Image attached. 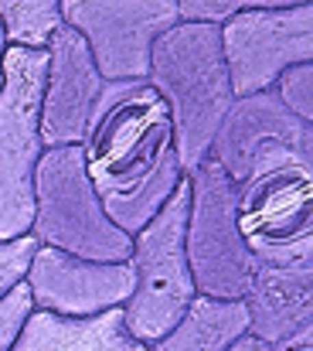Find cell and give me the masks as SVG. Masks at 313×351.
I'll return each mask as SVG.
<instances>
[{"mask_svg":"<svg viewBox=\"0 0 313 351\" xmlns=\"http://www.w3.org/2000/svg\"><path fill=\"white\" fill-rule=\"evenodd\" d=\"M228 351H273V348H269V345H262L259 338H249V335H242V338H238V341H235V345H231Z\"/></svg>","mask_w":313,"mask_h":351,"instance_id":"obj_22","label":"cell"},{"mask_svg":"<svg viewBox=\"0 0 313 351\" xmlns=\"http://www.w3.org/2000/svg\"><path fill=\"white\" fill-rule=\"evenodd\" d=\"M235 222L259 263L313 259V164H286L242 181Z\"/></svg>","mask_w":313,"mask_h":351,"instance_id":"obj_7","label":"cell"},{"mask_svg":"<svg viewBox=\"0 0 313 351\" xmlns=\"http://www.w3.org/2000/svg\"><path fill=\"white\" fill-rule=\"evenodd\" d=\"M300 3L310 0H177V17L201 21V24H225L242 10H276V7H300Z\"/></svg>","mask_w":313,"mask_h":351,"instance_id":"obj_17","label":"cell"},{"mask_svg":"<svg viewBox=\"0 0 313 351\" xmlns=\"http://www.w3.org/2000/svg\"><path fill=\"white\" fill-rule=\"evenodd\" d=\"M218 34L235 99L266 93L286 69L313 58V3L242 10L218 24Z\"/></svg>","mask_w":313,"mask_h":351,"instance_id":"obj_10","label":"cell"},{"mask_svg":"<svg viewBox=\"0 0 313 351\" xmlns=\"http://www.w3.org/2000/svg\"><path fill=\"white\" fill-rule=\"evenodd\" d=\"M3 48H7V38H3V27H0V55H3Z\"/></svg>","mask_w":313,"mask_h":351,"instance_id":"obj_23","label":"cell"},{"mask_svg":"<svg viewBox=\"0 0 313 351\" xmlns=\"http://www.w3.org/2000/svg\"><path fill=\"white\" fill-rule=\"evenodd\" d=\"M38 245L62 249L89 263H126L133 239L116 229L86 174L82 147H48L34 167V222Z\"/></svg>","mask_w":313,"mask_h":351,"instance_id":"obj_4","label":"cell"},{"mask_svg":"<svg viewBox=\"0 0 313 351\" xmlns=\"http://www.w3.org/2000/svg\"><path fill=\"white\" fill-rule=\"evenodd\" d=\"M249 338L276 348L303 331H313V259L273 266L259 263L245 297Z\"/></svg>","mask_w":313,"mask_h":351,"instance_id":"obj_13","label":"cell"},{"mask_svg":"<svg viewBox=\"0 0 313 351\" xmlns=\"http://www.w3.org/2000/svg\"><path fill=\"white\" fill-rule=\"evenodd\" d=\"M188 178L177 184V191L167 198V205L133 235L129 249V269L136 276V287L129 300L123 304V317L129 335L140 345H153L164 338L188 311V304L198 297L188 252H184V229H188Z\"/></svg>","mask_w":313,"mask_h":351,"instance_id":"obj_5","label":"cell"},{"mask_svg":"<svg viewBox=\"0 0 313 351\" xmlns=\"http://www.w3.org/2000/svg\"><path fill=\"white\" fill-rule=\"evenodd\" d=\"M7 351H147L123 317V307H112L92 317H62L48 311H31L21 324V335Z\"/></svg>","mask_w":313,"mask_h":351,"instance_id":"obj_14","label":"cell"},{"mask_svg":"<svg viewBox=\"0 0 313 351\" xmlns=\"http://www.w3.org/2000/svg\"><path fill=\"white\" fill-rule=\"evenodd\" d=\"M273 351H313V331H303V335H297V338L276 345Z\"/></svg>","mask_w":313,"mask_h":351,"instance_id":"obj_21","label":"cell"},{"mask_svg":"<svg viewBox=\"0 0 313 351\" xmlns=\"http://www.w3.org/2000/svg\"><path fill=\"white\" fill-rule=\"evenodd\" d=\"M31 311L34 307H31V293H27L24 280L7 297H0V351H7L14 345V338L21 335V324L27 321Z\"/></svg>","mask_w":313,"mask_h":351,"instance_id":"obj_20","label":"cell"},{"mask_svg":"<svg viewBox=\"0 0 313 351\" xmlns=\"http://www.w3.org/2000/svg\"><path fill=\"white\" fill-rule=\"evenodd\" d=\"M62 0H0V27L7 45L45 48L62 27Z\"/></svg>","mask_w":313,"mask_h":351,"instance_id":"obj_16","label":"cell"},{"mask_svg":"<svg viewBox=\"0 0 313 351\" xmlns=\"http://www.w3.org/2000/svg\"><path fill=\"white\" fill-rule=\"evenodd\" d=\"M147 82L171 110L177 160L188 174L208 157L211 140L235 103L218 24L181 21L164 31L153 41Z\"/></svg>","mask_w":313,"mask_h":351,"instance_id":"obj_2","label":"cell"},{"mask_svg":"<svg viewBox=\"0 0 313 351\" xmlns=\"http://www.w3.org/2000/svg\"><path fill=\"white\" fill-rule=\"evenodd\" d=\"M184 178L191 191L184 252L195 290L198 297L211 300H242L259 269V259L249 252L235 222L238 184H231V178L211 157L191 167Z\"/></svg>","mask_w":313,"mask_h":351,"instance_id":"obj_6","label":"cell"},{"mask_svg":"<svg viewBox=\"0 0 313 351\" xmlns=\"http://www.w3.org/2000/svg\"><path fill=\"white\" fill-rule=\"evenodd\" d=\"M273 93L279 96V103L293 117H300L303 123H313V65L310 62H300V65L286 69L276 79Z\"/></svg>","mask_w":313,"mask_h":351,"instance_id":"obj_18","label":"cell"},{"mask_svg":"<svg viewBox=\"0 0 313 351\" xmlns=\"http://www.w3.org/2000/svg\"><path fill=\"white\" fill-rule=\"evenodd\" d=\"M45 93H41V143L48 147H79L92 113L103 99L105 79L99 75L89 45L68 24H62L45 45Z\"/></svg>","mask_w":313,"mask_h":351,"instance_id":"obj_12","label":"cell"},{"mask_svg":"<svg viewBox=\"0 0 313 351\" xmlns=\"http://www.w3.org/2000/svg\"><path fill=\"white\" fill-rule=\"evenodd\" d=\"M58 10L89 45L105 82L147 79L153 41L181 24L177 0H62Z\"/></svg>","mask_w":313,"mask_h":351,"instance_id":"obj_8","label":"cell"},{"mask_svg":"<svg viewBox=\"0 0 313 351\" xmlns=\"http://www.w3.org/2000/svg\"><path fill=\"white\" fill-rule=\"evenodd\" d=\"M45 69V48L7 45L0 55V239H21L34 222Z\"/></svg>","mask_w":313,"mask_h":351,"instance_id":"obj_3","label":"cell"},{"mask_svg":"<svg viewBox=\"0 0 313 351\" xmlns=\"http://www.w3.org/2000/svg\"><path fill=\"white\" fill-rule=\"evenodd\" d=\"M79 147L103 212L129 239L184 181L171 110L147 79L105 82Z\"/></svg>","mask_w":313,"mask_h":351,"instance_id":"obj_1","label":"cell"},{"mask_svg":"<svg viewBox=\"0 0 313 351\" xmlns=\"http://www.w3.org/2000/svg\"><path fill=\"white\" fill-rule=\"evenodd\" d=\"M24 287L31 293L34 311L62 317H92L123 307L136 287V276L129 263H89L62 249L38 245L27 263Z\"/></svg>","mask_w":313,"mask_h":351,"instance_id":"obj_11","label":"cell"},{"mask_svg":"<svg viewBox=\"0 0 313 351\" xmlns=\"http://www.w3.org/2000/svg\"><path fill=\"white\" fill-rule=\"evenodd\" d=\"M249 331V314L242 300L195 297L184 317L147 351H228Z\"/></svg>","mask_w":313,"mask_h":351,"instance_id":"obj_15","label":"cell"},{"mask_svg":"<svg viewBox=\"0 0 313 351\" xmlns=\"http://www.w3.org/2000/svg\"><path fill=\"white\" fill-rule=\"evenodd\" d=\"M34 249H38V242L31 232L21 239H0V297H7L24 280Z\"/></svg>","mask_w":313,"mask_h":351,"instance_id":"obj_19","label":"cell"},{"mask_svg":"<svg viewBox=\"0 0 313 351\" xmlns=\"http://www.w3.org/2000/svg\"><path fill=\"white\" fill-rule=\"evenodd\" d=\"M208 157L231 178V184L273 167L313 164V123L293 117L273 89L252 93L231 103Z\"/></svg>","mask_w":313,"mask_h":351,"instance_id":"obj_9","label":"cell"}]
</instances>
